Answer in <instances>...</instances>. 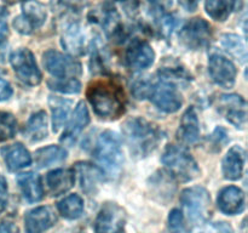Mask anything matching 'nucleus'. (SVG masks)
Wrapping results in <instances>:
<instances>
[{
    "instance_id": "nucleus-1",
    "label": "nucleus",
    "mask_w": 248,
    "mask_h": 233,
    "mask_svg": "<svg viewBox=\"0 0 248 233\" xmlns=\"http://www.w3.org/2000/svg\"><path fill=\"white\" fill-rule=\"evenodd\" d=\"M123 133L131 154L136 158L148 157L164 138L156 126L140 116L127 119L123 125Z\"/></svg>"
},
{
    "instance_id": "nucleus-20",
    "label": "nucleus",
    "mask_w": 248,
    "mask_h": 233,
    "mask_svg": "<svg viewBox=\"0 0 248 233\" xmlns=\"http://www.w3.org/2000/svg\"><path fill=\"white\" fill-rule=\"evenodd\" d=\"M246 160V153L241 146H234L228 150L223 159V175L227 180L236 181L242 176Z\"/></svg>"
},
{
    "instance_id": "nucleus-29",
    "label": "nucleus",
    "mask_w": 248,
    "mask_h": 233,
    "mask_svg": "<svg viewBox=\"0 0 248 233\" xmlns=\"http://www.w3.org/2000/svg\"><path fill=\"white\" fill-rule=\"evenodd\" d=\"M67 158V152L60 146H47L35 152V163L39 167H47L62 163Z\"/></svg>"
},
{
    "instance_id": "nucleus-23",
    "label": "nucleus",
    "mask_w": 248,
    "mask_h": 233,
    "mask_svg": "<svg viewBox=\"0 0 248 233\" xmlns=\"http://www.w3.org/2000/svg\"><path fill=\"white\" fill-rule=\"evenodd\" d=\"M17 183L22 192V196L28 203H38L44 197V188L41 180L35 172H26L17 177Z\"/></svg>"
},
{
    "instance_id": "nucleus-27",
    "label": "nucleus",
    "mask_w": 248,
    "mask_h": 233,
    "mask_svg": "<svg viewBox=\"0 0 248 233\" xmlns=\"http://www.w3.org/2000/svg\"><path fill=\"white\" fill-rule=\"evenodd\" d=\"M236 6V0H205V10L208 16L218 22H224Z\"/></svg>"
},
{
    "instance_id": "nucleus-31",
    "label": "nucleus",
    "mask_w": 248,
    "mask_h": 233,
    "mask_svg": "<svg viewBox=\"0 0 248 233\" xmlns=\"http://www.w3.org/2000/svg\"><path fill=\"white\" fill-rule=\"evenodd\" d=\"M220 44L224 48V50L234 56L235 58H237L241 62L246 61V46L239 35H236V34H223Z\"/></svg>"
},
{
    "instance_id": "nucleus-25",
    "label": "nucleus",
    "mask_w": 248,
    "mask_h": 233,
    "mask_svg": "<svg viewBox=\"0 0 248 233\" xmlns=\"http://www.w3.org/2000/svg\"><path fill=\"white\" fill-rule=\"evenodd\" d=\"M77 170L80 174L81 188L89 194L96 193L99 182L103 180V171L89 163H78Z\"/></svg>"
},
{
    "instance_id": "nucleus-33",
    "label": "nucleus",
    "mask_w": 248,
    "mask_h": 233,
    "mask_svg": "<svg viewBox=\"0 0 248 233\" xmlns=\"http://www.w3.org/2000/svg\"><path fill=\"white\" fill-rule=\"evenodd\" d=\"M17 120L11 113L0 112V142L10 140L16 135Z\"/></svg>"
},
{
    "instance_id": "nucleus-32",
    "label": "nucleus",
    "mask_w": 248,
    "mask_h": 233,
    "mask_svg": "<svg viewBox=\"0 0 248 233\" xmlns=\"http://www.w3.org/2000/svg\"><path fill=\"white\" fill-rule=\"evenodd\" d=\"M160 80L171 83V84H186L191 80V75L182 67H162L159 70Z\"/></svg>"
},
{
    "instance_id": "nucleus-12",
    "label": "nucleus",
    "mask_w": 248,
    "mask_h": 233,
    "mask_svg": "<svg viewBox=\"0 0 248 233\" xmlns=\"http://www.w3.org/2000/svg\"><path fill=\"white\" fill-rule=\"evenodd\" d=\"M217 109L229 123L244 128L247 123V103L242 96L235 94L220 95L217 99Z\"/></svg>"
},
{
    "instance_id": "nucleus-8",
    "label": "nucleus",
    "mask_w": 248,
    "mask_h": 233,
    "mask_svg": "<svg viewBox=\"0 0 248 233\" xmlns=\"http://www.w3.org/2000/svg\"><path fill=\"white\" fill-rule=\"evenodd\" d=\"M10 63L19 80L29 86H35L41 82V72L39 69L34 55L28 49H18L10 55Z\"/></svg>"
},
{
    "instance_id": "nucleus-2",
    "label": "nucleus",
    "mask_w": 248,
    "mask_h": 233,
    "mask_svg": "<svg viewBox=\"0 0 248 233\" xmlns=\"http://www.w3.org/2000/svg\"><path fill=\"white\" fill-rule=\"evenodd\" d=\"M93 155L101 170L110 177L119 176L123 167L124 157L121 141L113 131H104L99 135Z\"/></svg>"
},
{
    "instance_id": "nucleus-39",
    "label": "nucleus",
    "mask_w": 248,
    "mask_h": 233,
    "mask_svg": "<svg viewBox=\"0 0 248 233\" xmlns=\"http://www.w3.org/2000/svg\"><path fill=\"white\" fill-rule=\"evenodd\" d=\"M12 87L9 82L0 79V101H7L12 96Z\"/></svg>"
},
{
    "instance_id": "nucleus-9",
    "label": "nucleus",
    "mask_w": 248,
    "mask_h": 233,
    "mask_svg": "<svg viewBox=\"0 0 248 233\" xmlns=\"http://www.w3.org/2000/svg\"><path fill=\"white\" fill-rule=\"evenodd\" d=\"M43 58L46 70L56 79H73L82 72L80 62L56 50L46 51Z\"/></svg>"
},
{
    "instance_id": "nucleus-14",
    "label": "nucleus",
    "mask_w": 248,
    "mask_h": 233,
    "mask_svg": "<svg viewBox=\"0 0 248 233\" xmlns=\"http://www.w3.org/2000/svg\"><path fill=\"white\" fill-rule=\"evenodd\" d=\"M155 60V52L152 46L144 40L135 39L126 50V65L132 70H142L150 67Z\"/></svg>"
},
{
    "instance_id": "nucleus-26",
    "label": "nucleus",
    "mask_w": 248,
    "mask_h": 233,
    "mask_svg": "<svg viewBox=\"0 0 248 233\" xmlns=\"http://www.w3.org/2000/svg\"><path fill=\"white\" fill-rule=\"evenodd\" d=\"M48 103H50L51 113H52L53 131L57 133L62 128L63 124L65 123L68 116H69L72 101L67 99H62V97L51 96L48 99Z\"/></svg>"
},
{
    "instance_id": "nucleus-16",
    "label": "nucleus",
    "mask_w": 248,
    "mask_h": 233,
    "mask_svg": "<svg viewBox=\"0 0 248 233\" xmlns=\"http://www.w3.org/2000/svg\"><path fill=\"white\" fill-rule=\"evenodd\" d=\"M218 208L225 215H239L245 210L246 199L241 188L228 186L219 192L217 198Z\"/></svg>"
},
{
    "instance_id": "nucleus-34",
    "label": "nucleus",
    "mask_w": 248,
    "mask_h": 233,
    "mask_svg": "<svg viewBox=\"0 0 248 233\" xmlns=\"http://www.w3.org/2000/svg\"><path fill=\"white\" fill-rule=\"evenodd\" d=\"M50 89L56 91L64 92V94H78L81 90V84L77 78L73 79H56L47 83Z\"/></svg>"
},
{
    "instance_id": "nucleus-21",
    "label": "nucleus",
    "mask_w": 248,
    "mask_h": 233,
    "mask_svg": "<svg viewBox=\"0 0 248 233\" xmlns=\"http://www.w3.org/2000/svg\"><path fill=\"white\" fill-rule=\"evenodd\" d=\"M75 174L69 169H57L46 175V184L52 197L64 194L74 186Z\"/></svg>"
},
{
    "instance_id": "nucleus-41",
    "label": "nucleus",
    "mask_w": 248,
    "mask_h": 233,
    "mask_svg": "<svg viewBox=\"0 0 248 233\" xmlns=\"http://www.w3.org/2000/svg\"><path fill=\"white\" fill-rule=\"evenodd\" d=\"M200 0H179V5L186 11H195Z\"/></svg>"
},
{
    "instance_id": "nucleus-35",
    "label": "nucleus",
    "mask_w": 248,
    "mask_h": 233,
    "mask_svg": "<svg viewBox=\"0 0 248 233\" xmlns=\"http://www.w3.org/2000/svg\"><path fill=\"white\" fill-rule=\"evenodd\" d=\"M170 233H188L184 223V216L179 209H173L169 215Z\"/></svg>"
},
{
    "instance_id": "nucleus-11",
    "label": "nucleus",
    "mask_w": 248,
    "mask_h": 233,
    "mask_svg": "<svg viewBox=\"0 0 248 233\" xmlns=\"http://www.w3.org/2000/svg\"><path fill=\"white\" fill-rule=\"evenodd\" d=\"M149 97L153 103L166 113H174L182 107L183 100L177 90L176 85L171 83L160 80L159 83H153Z\"/></svg>"
},
{
    "instance_id": "nucleus-36",
    "label": "nucleus",
    "mask_w": 248,
    "mask_h": 233,
    "mask_svg": "<svg viewBox=\"0 0 248 233\" xmlns=\"http://www.w3.org/2000/svg\"><path fill=\"white\" fill-rule=\"evenodd\" d=\"M107 56H106V51L103 50L102 45L99 44L98 40H94L93 43V50H92V69L94 68V70H101L103 72L104 69H107Z\"/></svg>"
},
{
    "instance_id": "nucleus-37",
    "label": "nucleus",
    "mask_w": 248,
    "mask_h": 233,
    "mask_svg": "<svg viewBox=\"0 0 248 233\" xmlns=\"http://www.w3.org/2000/svg\"><path fill=\"white\" fill-rule=\"evenodd\" d=\"M7 11L0 7V50L6 46L9 39V26H7Z\"/></svg>"
},
{
    "instance_id": "nucleus-17",
    "label": "nucleus",
    "mask_w": 248,
    "mask_h": 233,
    "mask_svg": "<svg viewBox=\"0 0 248 233\" xmlns=\"http://www.w3.org/2000/svg\"><path fill=\"white\" fill-rule=\"evenodd\" d=\"M90 123V114L86 104L84 102H80L75 108L74 114L68 124L67 129L63 133V136L61 137V142L67 146H73L78 137L80 136L81 131L84 130Z\"/></svg>"
},
{
    "instance_id": "nucleus-5",
    "label": "nucleus",
    "mask_w": 248,
    "mask_h": 233,
    "mask_svg": "<svg viewBox=\"0 0 248 233\" xmlns=\"http://www.w3.org/2000/svg\"><path fill=\"white\" fill-rule=\"evenodd\" d=\"M181 203L191 222L203 223L211 217V197L203 187L194 186L184 189Z\"/></svg>"
},
{
    "instance_id": "nucleus-30",
    "label": "nucleus",
    "mask_w": 248,
    "mask_h": 233,
    "mask_svg": "<svg viewBox=\"0 0 248 233\" xmlns=\"http://www.w3.org/2000/svg\"><path fill=\"white\" fill-rule=\"evenodd\" d=\"M58 213L67 220H77L84 213V200L78 194H70L57 204Z\"/></svg>"
},
{
    "instance_id": "nucleus-24",
    "label": "nucleus",
    "mask_w": 248,
    "mask_h": 233,
    "mask_svg": "<svg viewBox=\"0 0 248 233\" xmlns=\"http://www.w3.org/2000/svg\"><path fill=\"white\" fill-rule=\"evenodd\" d=\"M47 116L44 111L36 112L29 118L23 129V135L31 142H39L47 137Z\"/></svg>"
},
{
    "instance_id": "nucleus-10",
    "label": "nucleus",
    "mask_w": 248,
    "mask_h": 233,
    "mask_svg": "<svg viewBox=\"0 0 248 233\" xmlns=\"http://www.w3.org/2000/svg\"><path fill=\"white\" fill-rule=\"evenodd\" d=\"M212 38L210 23L203 18H193L183 26L179 32L181 43L190 50L205 49Z\"/></svg>"
},
{
    "instance_id": "nucleus-4",
    "label": "nucleus",
    "mask_w": 248,
    "mask_h": 233,
    "mask_svg": "<svg viewBox=\"0 0 248 233\" xmlns=\"http://www.w3.org/2000/svg\"><path fill=\"white\" fill-rule=\"evenodd\" d=\"M87 97L97 116L116 119L124 113V103L115 90L106 84H94L87 91Z\"/></svg>"
},
{
    "instance_id": "nucleus-15",
    "label": "nucleus",
    "mask_w": 248,
    "mask_h": 233,
    "mask_svg": "<svg viewBox=\"0 0 248 233\" xmlns=\"http://www.w3.org/2000/svg\"><path fill=\"white\" fill-rule=\"evenodd\" d=\"M57 221L55 211L51 206H38L24 216V232L26 233H45L55 226Z\"/></svg>"
},
{
    "instance_id": "nucleus-18",
    "label": "nucleus",
    "mask_w": 248,
    "mask_h": 233,
    "mask_svg": "<svg viewBox=\"0 0 248 233\" xmlns=\"http://www.w3.org/2000/svg\"><path fill=\"white\" fill-rule=\"evenodd\" d=\"M61 38L62 46L69 53L79 56L85 52V34L79 22L73 21L65 24Z\"/></svg>"
},
{
    "instance_id": "nucleus-19",
    "label": "nucleus",
    "mask_w": 248,
    "mask_h": 233,
    "mask_svg": "<svg viewBox=\"0 0 248 233\" xmlns=\"http://www.w3.org/2000/svg\"><path fill=\"white\" fill-rule=\"evenodd\" d=\"M5 164L10 171H17L31 164V155L22 143L5 146L0 150Z\"/></svg>"
},
{
    "instance_id": "nucleus-3",
    "label": "nucleus",
    "mask_w": 248,
    "mask_h": 233,
    "mask_svg": "<svg viewBox=\"0 0 248 233\" xmlns=\"http://www.w3.org/2000/svg\"><path fill=\"white\" fill-rule=\"evenodd\" d=\"M162 164L172 179L189 182L200 175V167L193 157L183 148L169 146L162 154Z\"/></svg>"
},
{
    "instance_id": "nucleus-40",
    "label": "nucleus",
    "mask_w": 248,
    "mask_h": 233,
    "mask_svg": "<svg viewBox=\"0 0 248 233\" xmlns=\"http://www.w3.org/2000/svg\"><path fill=\"white\" fill-rule=\"evenodd\" d=\"M0 233H19V230L12 221H2L0 223Z\"/></svg>"
},
{
    "instance_id": "nucleus-28",
    "label": "nucleus",
    "mask_w": 248,
    "mask_h": 233,
    "mask_svg": "<svg viewBox=\"0 0 248 233\" xmlns=\"http://www.w3.org/2000/svg\"><path fill=\"white\" fill-rule=\"evenodd\" d=\"M101 24L109 38H120L124 33V24L120 15L114 7H106L102 12Z\"/></svg>"
},
{
    "instance_id": "nucleus-13",
    "label": "nucleus",
    "mask_w": 248,
    "mask_h": 233,
    "mask_svg": "<svg viewBox=\"0 0 248 233\" xmlns=\"http://www.w3.org/2000/svg\"><path fill=\"white\" fill-rule=\"evenodd\" d=\"M208 72L213 82L224 89L234 86L237 70L234 63L219 53H213L208 60Z\"/></svg>"
},
{
    "instance_id": "nucleus-38",
    "label": "nucleus",
    "mask_w": 248,
    "mask_h": 233,
    "mask_svg": "<svg viewBox=\"0 0 248 233\" xmlns=\"http://www.w3.org/2000/svg\"><path fill=\"white\" fill-rule=\"evenodd\" d=\"M7 205V183L6 180L0 176V213L4 211Z\"/></svg>"
},
{
    "instance_id": "nucleus-22",
    "label": "nucleus",
    "mask_w": 248,
    "mask_h": 233,
    "mask_svg": "<svg viewBox=\"0 0 248 233\" xmlns=\"http://www.w3.org/2000/svg\"><path fill=\"white\" fill-rule=\"evenodd\" d=\"M177 136L178 140L186 145H194L200 138V124H199L198 114L193 107L186 109L182 116Z\"/></svg>"
},
{
    "instance_id": "nucleus-6",
    "label": "nucleus",
    "mask_w": 248,
    "mask_h": 233,
    "mask_svg": "<svg viewBox=\"0 0 248 233\" xmlns=\"http://www.w3.org/2000/svg\"><path fill=\"white\" fill-rule=\"evenodd\" d=\"M126 220V211L119 204L107 201L96 216L93 223L94 233H123Z\"/></svg>"
},
{
    "instance_id": "nucleus-7",
    "label": "nucleus",
    "mask_w": 248,
    "mask_h": 233,
    "mask_svg": "<svg viewBox=\"0 0 248 233\" xmlns=\"http://www.w3.org/2000/svg\"><path fill=\"white\" fill-rule=\"evenodd\" d=\"M47 18L45 5L38 0H24L22 2V14L14 19V27L21 34H31L40 28Z\"/></svg>"
}]
</instances>
